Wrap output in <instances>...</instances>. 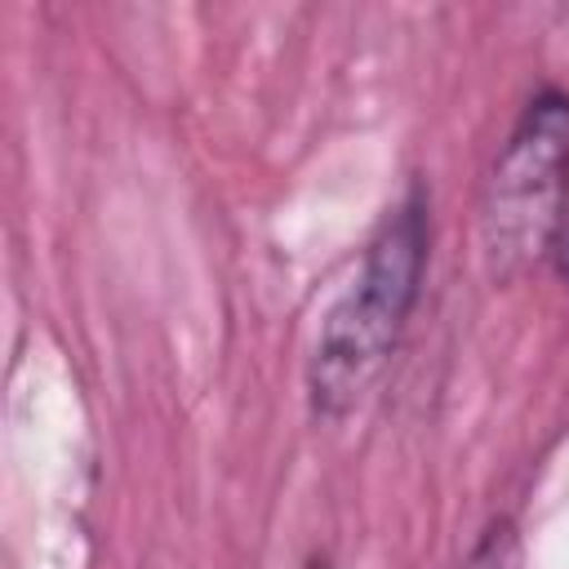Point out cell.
<instances>
[{"label":"cell","mask_w":569,"mask_h":569,"mask_svg":"<svg viewBox=\"0 0 569 569\" xmlns=\"http://www.w3.org/2000/svg\"><path fill=\"white\" fill-rule=\"evenodd\" d=\"M422 267H427V209L422 196L413 191L405 204H396V213H387L351 284L320 320L307 365V391L316 418L351 413L365 400V391L378 382L418 302Z\"/></svg>","instance_id":"obj_1"},{"label":"cell","mask_w":569,"mask_h":569,"mask_svg":"<svg viewBox=\"0 0 569 569\" xmlns=\"http://www.w3.org/2000/svg\"><path fill=\"white\" fill-rule=\"evenodd\" d=\"M569 200V98L542 89L502 142L485 187V249L498 276H516L542 258Z\"/></svg>","instance_id":"obj_2"},{"label":"cell","mask_w":569,"mask_h":569,"mask_svg":"<svg viewBox=\"0 0 569 569\" xmlns=\"http://www.w3.org/2000/svg\"><path fill=\"white\" fill-rule=\"evenodd\" d=\"M525 565V551H520V533L507 516L489 520L485 533L476 538V547L467 551V560L458 569H520Z\"/></svg>","instance_id":"obj_3"}]
</instances>
